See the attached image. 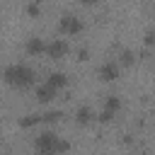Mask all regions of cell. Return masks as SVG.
<instances>
[{
    "instance_id": "1",
    "label": "cell",
    "mask_w": 155,
    "mask_h": 155,
    "mask_svg": "<svg viewBox=\"0 0 155 155\" xmlns=\"http://www.w3.org/2000/svg\"><path fill=\"white\" fill-rule=\"evenodd\" d=\"M2 82L12 90H29L36 85V73L27 63H10L2 70Z\"/></svg>"
},
{
    "instance_id": "2",
    "label": "cell",
    "mask_w": 155,
    "mask_h": 155,
    "mask_svg": "<svg viewBox=\"0 0 155 155\" xmlns=\"http://www.w3.org/2000/svg\"><path fill=\"white\" fill-rule=\"evenodd\" d=\"M70 145L65 143V140H61L53 131H44V133H39L36 138H34V150H39V153H46V155H53V153H65Z\"/></svg>"
},
{
    "instance_id": "3",
    "label": "cell",
    "mask_w": 155,
    "mask_h": 155,
    "mask_svg": "<svg viewBox=\"0 0 155 155\" xmlns=\"http://www.w3.org/2000/svg\"><path fill=\"white\" fill-rule=\"evenodd\" d=\"M58 31H61L63 36H75V34L82 31V22H80L78 17H73V15H65V17H61V22H58Z\"/></svg>"
},
{
    "instance_id": "4",
    "label": "cell",
    "mask_w": 155,
    "mask_h": 155,
    "mask_svg": "<svg viewBox=\"0 0 155 155\" xmlns=\"http://www.w3.org/2000/svg\"><path fill=\"white\" fill-rule=\"evenodd\" d=\"M51 61H61L68 56V41L65 39H53V41H46V53Z\"/></svg>"
},
{
    "instance_id": "5",
    "label": "cell",
    "mask_w": 155,
    "mask_h": 155,
    "mask_svg": "<svg viewBox=\"0 0 155 155\" xmlns=\"http://www.w3.org/2000/svg\"><path fill=\"white\" fill-rule=\"evenodd\" d=\"M119 73H121L119 61H107V63H102V65H99V70H97V75H99L104 82H114V80L119 78Z\"/></svg>"
},
{
    "instance_id": "6",
    "label": "cell",
    "mask_w": 155,
    "mask_h": 155,
    "mask_svg": "<svg viewBox=\"0 0 155 155\" xmlns=\"http://www.w3.org/2000/svg\"><path fill=\"white\" fill-rule=\"evenodd\" d=\"M34 87H36V99H39L41 104L53 102V99L58 97V92H61V90H56V87H53L51 82H46V80H44V82H39V85H34Z\"/></svg>"
},
{
    "instance_id": "7",
    "label": "cell",
    "mask_w": 155,
    "mask_h": 155,
    "mask_svg": "<svg viewBox=\"0 0 155 155\" xmlns=\"http://www.w3.org/2000/svg\"><path fill=\"white\" fill-rule=\"evenodd\" d=\"M119 107H121V102H119V97H114V94H111V97L107 99V104H104V109L99 111V121H102V124H109V121H111V119L116 116V111H119Z\"/></svg>"
},
{
    "instance_id": "8",
    "label": "cell",
    "mask_w": 155,
    "mask_h": 155,
    "mask_svg": "<svg viewBox=\"0 0 155 155\" xmlns=\"http://www.w3.org/2000/svg\"><path fill=\"white\" fill-rule=\"evenodd\" d=\"M24 48H27L29 56H44V53H46V41H44L41 36H31V39H27Z\"/></svg>"
},
{
    "instance_id": "9",
    "label": "cell",
    "mask_w": 155,
    "mask_h": 155,
    "mask_svg": "<svg viewBox=\"0 0 155 155\" xmlns=\"http://www.w3.org/2000/svg\"><path fill=\"white\" fill-rule=\"evenodd\" d=\"M46 82H51L56 90H63V87L68 85V78H65V73H51V75L46 78Z\"/></svg>"
},
{
    "instance_id": "10",
    "label": "cell",
    "mask_w": 155,
    "mask_h": 155,
    "mask_svg": "<svg viewBox=\"0 0 155 155\" xmlns=\"http://www.w3.org/2000/svg\"><path fill=\"white\" fill-rule=\"evenodd\" d=\"M78 121L80 124H90V109H80L78 111Z\"/></svg>"
},
{
    "instance_id": "11",
    "label": "cell",
    "mask_w": 155,
    "mask_h": 155,
    "mask_svg": "<svg viewBox=\"0 0 155 155\" xmlns=\"http://www.w3.org/2000/svg\"><path fill=\"white\" fill-rule=\"evenodd\" d=\"M155 44V31H148V36H145V46H153Z\"/></svg>"
},
{
    "instance_id": "12",
    "label": "cell",
    "mask_w": 155,
    "mask_h": 155,
    "mask_svg": "<svg viewBox=\"0 0 155 155\" xmlns=\"http://www.w3.org/2000/svg\"><path fill=\"white\" fill-rule=\"evenodd\" d=\"M97 2H102V0H80V5H85V7H92V5H97Z\"/></svg>"
}]
</instances>
